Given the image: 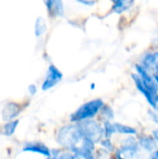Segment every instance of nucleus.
I'll list each match as a JSON object with an SVG mask.
<instances>
[{
	"instance_id": "18",
	"label": "nucleus",
	"mask_w": 158,
	"mask_h": 159,
	"mask_svg": "<svg viewBox=\"0 0 158 159\" xmlns=\"http://www.w3.org/2000/svg\"><path fill=\"white\" fill-rule=\"evenodd\" d=\"M103 131H104V138L110 139L114 134H115L114 123L111 121H104L103 123Z\"/></svg>"
},
{
	"instance_id": "13",
	"label": "nucleus",
	"mask_w": 158,
	"mask_h": 159,
	"mask_svg": "<svg viewBox=\"0 0 158 159\" xmlns=\"http://www.w3.org/2000/svg\"><path fill=\"white\" fill-rule=\"evenodd\" d=\"M114 126H115V133H118V134L132 136V135H135V134L137 133L136 129H134L133 127H130V126L122 124V123L115 122V123H114Z\"/></svg>"
},
{
	"instance_id": "20",
	"label": "nucleus",
	"mask_w": 158,
	"mask_h": 159,
	"mask_svg": "<svg viewBox=\"0 0 158 159\" xmlns=\"http://www.w3.org/2000/svg\"><path fill=\"white\" fill-rule=\"evenodd\" d=\"M149 116H150L151 119H152V120H154V121H155V122L157 124V126H158V115L157 114H156V112H154V111H149ZM153 137L155 138V140H156V142L158 143V128L153 130Z\"/></svg>"
},
{
	"instance_id": "21",
	"label": "nucleus",
	"mask_w": 158,
	"mask_h": 159,
	"mask_svg": "<svg viewBox=\"0 0 158 159\" xmlns=\"http://www.w3.org/2000/svg\"><path fill=\"white\" fill-rule=\"evenodd\" d=\"M150 73L158 75V51L154 52V59H153V63H152Z\"/></svg>"
},
{
	"instance_id": "15",
	"label": "nucleus",
	"mask_w": 158,
	"mask_h": 159,
	"mask_svg": "<svg viewBox=\"0 0 158 159\" xmlns=\"http://www.w3.org/2000/svg\"><path fill=\"white\" fill-rule=\"evenodd\" d=\"M72 154L74 156V159H95L94 152L83 147L74 150V152H72Z\"/></svg>"
},
{
	"instance_id": "7",
	"label": "nucleus",
	"mask_w": 158,
	"mask_h": 159,
	"mask_svg": "<svg viewBox=\"0 0 158 159\" xmlns=\"http://www.w3.org/2000/svg\"><path fill=\"white\" fill-rule=\"evenodd\" d=\"M136 71H137V74L139 75V76L143 81V83L146 85V87L153 92V94H155L156 96L158 97V86L154 78L153 74L150 73L149 71H147L140 63L136 64Z\"/></svg>"
},
{
	"instance_id": "16",
	"label": "nucleus",
	"mask_w": 158,
	"mask_h": 159,
	"mask_svg": "<svg viewBox=\"0 0 158 159\" xmlns=\"http://www.w3.org/2000/svg\"><path fill=\"white\" fill-rule=\"evenodd\" d=\"M20 121L18 119H15V120H12V121H9V122H7L4 126H3V133L4 135L9 137V136H12L17 128H18V125H19Z\"/></svg>"
},
{
	"instance_id": "11",
	"label": "nucleus",
	"mask_w": 158,
	"mask_h": 159,
	"mask_svg": "<svg viewBox=\"0 0 158 159\" xmlns=\"http://www.w3.org/2000/svg\"><path fill=\"white\" fill-rule=\"evenodd\" d=\"M139 145L140 147L146 151V152H150V153H154L156 150L157 147V142L155 140V138L153 136H149V135H143L140 137L139 140Z\"/></svg>"
},
{
	"instance_id": "24",
	"label": "nucleus",
	"mask_w": 158,
	"mask_h": 159,
	"mask_svg": "<svg viewBox=\"0 0 158 159\" xmlns=\"http://www.w3.org/2000/svg\"><path fill=\"white\" fill-rule=\"evenodd\" d=\"M77 2L80 3V4H82V5H86V6H89V7L95 5V3H96L95 1H88V0H79Z\"/></svg>"
},
{
	"instance_id": "9",
	"label": "nucleus",
	"mask_w": 158,
	"mask_h": 159,
	"mask_svg": "<svg viewBox=\"0 0 158 159\" xmlns=\"http://www.w3.org/2000/svg\"><path fill=\"white\" fill-rule=\"evenodd\" d=\"M20 114V104L15 102H8L2 109L1 116L4 121L9 122L15 120L14 118H16Z\"/></svg>"
},
{
	"instance_id": "29",
	"label": "nucleus",
	"mask_w": 158,
	"mask_h": 159,
	"mask_svg": "<svg viewBox=\"0 0 158 159\" xmlns=\"http://www.w3.org/2000/svg\"><path fill=\"white\" fill-rule=\"evenodd\" d=\"M46 159H51V158H46Z\"/></svg>"
},
{
	"instance_id": "14",
	"label": "nucleus",
	"mask_w": 158,
	"mask_h": 159,
	"mask_svg": "<svg viewBox=\"0 0 158 159\" xmlns=\"http://www.w3.org/2000/svg\"><path fill=\"white\" fill-rule=\"evenodd\" d=\"M47 30V25L46 20L41 16L38 17L34 22V35L36 37H40L46 34Z\"/></svg>"
},
{
	"instance_id": "22",
	"label": "nucleus",
	"mask_w": 158,
	"mask_h": 159,
	"mask_svg": "<svg viewBox=\"0 0 158 159\" xmlns=\"http://www.w3.org/2000/svg\"><path fill=\"white\" fill-rule=\"evenodd\" d=\"M100 143H101L102 147L104 150L108 151V152H112V151L114 150V144H113V143L111 142V140H110V139H106V138H104V139H103Z\"/></svg>"
},
{
	"instance_id": "2",
	"label": "nucleus",
	"mask_w": 158,
	"mask_h": 159,
	"mask_svg": "<svg viewBox=\"0 0 158 159\" xmlns=\"http://www.w3.org/2000/svg\"><path fill=\"white\" fill-rule=\"evenodd\" d=\"M103 105L104 102L102 99H94L88 101L84 104H82L81 106H79L70 116V120L74 124L90 120L101 112Z\"/></svg>"
},
{
	"instance_id": "27",
	"label": "nucleus",
	"mask_w": 158,
	"mask_h": 159,
	"mask_svg": "<svg viewBox=\"0 0 158 159\" xmlns=\"http://www.w3.org/2000/svg\"><path fill=\"white\" fill-rule=\"evenodd\" d=\"M116 159H126V158H125V157H121L119 154H117V153H116Z\"/></svg>"
},
{
	"instance_id": "6",
	"label": "nucleus",
	"mask_w": 158,
	"mask_h": 159,
	"mask_svg": "<svg viewBox=\"0 0 158 159\" xmlns=\"http://www.w3.org/2000/svg\"><path fill=\"white\" fill-rule=\"evenodd\" d=\"M131 77L132 80L136 86V88L138 89V90L144 96V98L146 99V101L148 102V103L151 105L152 108L154 109H158V97L156 96L155 94H153V92L146 87V85L143 83V81L142 80V78L139 76V75L136 73L131 74Z\"/></svg>"
},
{
	"instance_id": "26",
	"label": "nucleus",
	"mask_w": 158,
	"mask_h": 159,
	"mask_svg": "<svg viewBox=\"0 0 158 159\" xmlns=\"http://www.w3.org/2000/svg\"><path fill=\"white\" fill-rule=\"evenodd\" d=\"M154 75V78H155V80H156V82L158 86V75Z\"/></svg>"
},
{
	"instance_id": "12",
	"label": "nucleus",
	"mask_w": 158,
	"mask_h": 159,
	"mask_svg": "<svg viewBox=\"0 0 158 159\" xmlns=\"http://www.w3.org/2000/svg\"><path fill=\"white\" fill-rule=\"evenodd\" d=\"M134 2L133 1H129V0H117V1H114V5L112 7L113 11L115 13H123L125 11H127L128 9H129L132 6H133Z\"/></svg>"
},
{
	"instance_id": "5",
	"label": "nucleus",
	"mask_w": 158,
	"mask_h": 159,
	"mask_svg": "<svg viewBox=\"0 0 158 159\" xmlns=\"http://www.w3.org/2000/svg\"><path fill=\"white\" fill-rule=\"evenodd\" d=\"M62 73L56 67L54 64H50L47 68L45 79L41 85V89L43 91L49 90L50 89L54 88L57 84H59L62 79Z\"/></svg>"
},
{
	"instance_id": "17",
	"label": "nucleus",
	"mask_w": 158,
	"mask_h": 159,
	"mask_svg": "<svg viewBox=\"0 0 158 159\" xmlns=\"http://www.w3.org/2000/svg\"><path fill=\"white\" fill-rule=\"evenodd\" d=\"M51 159H74V156L71 152H63L59 149L51 150Z\"/></svg>"
},
{
	"instance_id": "8",
	"label": "nucleus",
	"mask_w": 158,
	"mask_h": 159,
	"mask_svg": "<svg viewBox=\"0 0 158 159\" xmlns=\"http://www.w3.org/2000/svg\"><path fill=\"white\" fill-rule=\"evenodd\" d=\"M23 152H32V153H36L40 154L47 158L51 157V150L44 143L40 142H28L25 143L23 147H22Z\"/></svg>"
},
{
	"instance_id": "3",
	"label": "nucleus",
	"mask_w": 158,
	"mask_h": 159,
	"mask_svg": "<svg viewBox=\"0 0 158 159\" xmlns=\"http://www.w3.org/2000/svg\"><path fill=\"white\" fill-rule=\"evenodd\" d=\"M78 124L80 126V129L85 138L90 140L95 144L98 143H101L104 139L103 127H102L101 124L98 123L97 121L90 119V120H87Z\"/></svg>"
},
{
	"instance_id": "28",
	"label": "nucleus",
	"mask_w": 158,
	"mask_h": 159,
	"mask_svg": "<svg viewBox=\"0 0 158 159\" xmlns=\"http://www.w3.org/2000/svg\"><path fill=\"white\" fill-rule=\"evenodd\" d=\"M90 89L93 90V89H95V84H91V85H90Z\"/></svg>"
},
{
	"instance_id": "10",
	"label": "nucleus",
	"mask_w": 158,
	"mask_h": 159,
	"mask_svg": "<svg viewBox=\"0 0 158 159\" xmlns=\"http://www.w3.org/2000/svg\"><path fill=\"white\" fill-rule=\"evenodd\" d=\"M47 9L50 16L61 17L64 14V6L62 1L60 0H47L45 2Z\"/></svg>"
},
{
	"instance_id": "19",
	"label": "nucleus",
	"mask_w": 158,
	"mask_h": 159,
	"mask_svg": "<svg viewBox=\"0 0 158 159\" xmlns=\"http://www.w3.org/2000/svg\"><path fill=\"white\" fill-rule=\"evenodd\" d=\"M101 113L102 115V116L104 117V121H111L112 119H114L115 115H114V110L112 109L111 106L104 104L102 109L101 110Z\"/></svg>"
},
{
	"instance_id": "25",
	"label": "nucleus",
	"mask_w": 158,
	"mask_h": 159,
	"mask_svg": "<svg viewBox=\"0 0 158 159\" xmlns=\"http://www.w3.org/2000/svg\"><path fill=\"white\" fill-rule=\"evenodd\" d=\"M151 159H158V149H156L151 156Z\"/></svg>"
},
{
	"instance_id": "23",
	"label": "nucleus",
	"mask_w": 158,
	"mask_h": 159,
	"mask_svg": "<svg viewBox=\"0 0 158 159\" xmlns=\"http://www.w3.org/2000/svg\"><path fill=\"white\" fill-rule=\"evenodd\" d=\"M28 89V92H29V94L31 96H34L36 94V92H37V87L34 84H30L28 86V89Z\"/></svg>"
},
{
	"instance_id": "4",
	"label": "nucleus",
	"mask_w": 158,
	"mask_h": 159,
	"mask_svg": "<svg viewBox=\"0 0 158 159\" xmlns=\"http://www.w3.org/2000/svg\"><path fill=\"white\" fill-rule=\"evenodd\" d=\"M140 150L141 147L139 145V142H137L134 137L129 136L123 141L120 148L116 153L126 159H135L138 157Z\"/></svg>"
},
{
	"instance_id": "1",
	"label": "nucleus",
	"mask_w": 158,
	"mask_h": 159,
	"mask_svg": "<svg viewBox=\"0 0 158 159\" xmlns=\"http://www.w3.org/2000/svg\"><path fill=\"white\" fill-rule=\"evenodd\" d=\"M86 139L87 138H85L79 124L62 126L56 133L57 143L62 148L71 153L78 148H81Z\"/></svg>"
}]
</instances>
